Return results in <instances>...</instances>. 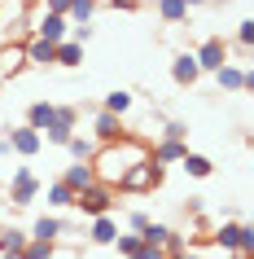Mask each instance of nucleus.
<instances>
[{"label":"nucleus","mask_w":254,"mask_h":259,"mask_svg":"<svg viewBox=\"0 0 254 259\" xmlns=\"http://www.w3.org/2000/svg\"><path fill=\"white\" fill-rule=\"evenodd\" d=\"M149 154V145L145 141H136L132 132H123L119 141H101L92 150V158H88V167H92V176L101 180V185H110V189H119V180H123V171L136 163V158H145Z\"/></svg>","instance_id":"obj_1"},{"label":"nucleus","mask_w":254,"mask_h":259,"mask_svg":"<svg viewBox=\"0 0 254 259\" xmlns=\"http://www.w3.org/2000/svg\"><path fill=\"white\" fill-rule=\"evenodd\" d=\"M162 180H167V171H162L154 158H136L127 171H123V180H119V193H136V198H145V193H154V189H162Z\"/></svg>","instance_id":"obj_2"},{"label":"nucleus","mask_w":254,"mask_h":259,"mask_svg":"<svg viewBox=\"0 0 254 259\" xmlns=\"http://www.w3.org/2000/svg\"><path fill=\"white\" fill-rule=\"evenodd\" d=\"M114 202H119V189H110V185H101V180H92L88 189H79V193H75V211H79L83 220L114 211Z\"/></svg>","instance_id":"obj_3"},{"label":"nucleus","mask_w":254,"mask_h":259,"mask_svg":"<svg viewBox=\"0 0 254 259\" xmlns=\"http://www.w3.org/2000/svg\"><path fill=\"white\" fill-rule=\"evenodd\" d=\"M75 127H79V106H53V119H48V127H44L40 137L48 145H66Z\"/></svg>","instance_id":"obj_4"},{"label":"nucleus","mask_w":254,"mask_h":259,"mask_svg":"<svg viewBox=\"0 0 254 259\" xmlns=\"http://www.w3.org/2000/svg\"><path fill=\"white\" fill-rule=\"evenodd\" d=\"M215 83H219V93H254V70L245 62H224L215 70Z\"/></svg>","instance_id":"obj_5"},{"label":"nucleus","mask_w":254,"mask_h":259,"mask_svg":"<svg viewBox=\"0 0 254 259\" xmlns=\"http://www.w3.org/2000/svg\"><path fill=\"white\" fill-rule=\"evenodd\" d=\"M40 176L31 171V167H14V180H9V202L14 206H31L35 198H40Z\"/></svg>","instance_id":"obj_6"},{"label":"nucleus","mask_w":254,"mask_h":259,"mask_svg":"<svg viewBox=\"0 0 254 259\" xmlns=\"http://www.w3.org/2000/svg\"><path fill=\"white\" fill-rule=\"evenodd\" d=\"M193 57H197L201 75H206V70L215 75V70H219V66L228 62V40H224V35H206V40H201L197 49H193Z\"/></svg>","instance_id":"obj_7"},{"label":"nucleus","mask_w":254,"mask_h":259,"mask_svg":"<svg viewBox=\"0 0 254 259\" xmlns=\"http://www.w3.org/2000/svg\"><path fill=\"white\" fill-rule=\"evenodd\" d=\"M44 150V137L35 132V127H9V154H18V158H35V154Z\"/></svg>","instance_id":"obj_8"},{"label":"nucleus","mask_w":254,"mask_h":259,"mask_svg":"<svg viewBox=\"0 0 254 259\" xmlns=\"http://www.w3.org/2000/svg\"><path fill=\"white\" fill-rule=\"evenodd\" d=\"M127 127H123V114H110V110H101L96 106L92 110V137L96 141H119Z\"/></svg>","instance_id":"obj_9"},{"label":"nucleus","mask_w":254,"mask_h":259,"mask_svg":"<svg viewBox=\"0 0 254 259\" xmlns=\"http://www.w3.org/2000/svg\"><path fill=\"white\" fill-rule=\"evenodd\" d=\"M35 35H40V40H66L70 35V18L66 14H48V9H44L40 14V22H35Z\"/></svg>","instance_id":"obj_10"},{"label":"nucleus","mask_w":254,"mask_h":259,"mask_svg":"<svg viewBox=\"0 0 254 259\" xmlns=\"http://www.w3.org/2000/svg\"><path fill=\"white\" fill-rule=\"evenodd\" d=\"M171 79L180 83V88H193V83L201 79L197 57H193V53H175V62H171Z\"/></svg>","instance_id":"obj_11"},{"label":"nucleus","mask_w":254,"mask_h":259,"mask_svg":"<svg viewBox=\"0 0 254 259\" xmlns=\"http://www.w3.org/2000/svg\"><path fill=\"white\" fill-rule=\"evenodd\" d=\"M22 66H27V40L5 44V49H0V75H5V79H14Z\"/></svg>","instance_id":"obj_12"},{"label":"nucleus","mask_w":254,"mask_h":259,"mask_svg":"<svg viewBox=\"0 0 254 259\" xmlns=\"http://www.w3.org/2000/svg\"><path fill=\"white\" fill-rule=\"evenodd\" d=\"M114 237H119V220L110 215H92V224H88V242L92 246H114Z\"/></svg>","instance_id":"obj_13"},{"label":"nucleus","mask_w":254,"mask_h":259,"mask_svg":"<svg viewBox=\"0 0 254 259\" xmlns=\"http://www.w3.org/2000/svg\"><path fill=\"white\" fill-rule=\"evenodd\" d=\"M184 150H188V141H175V137H162L154 150H149V158L158 167H171V163H180L184 158Z\"/></svg>","instance_id":"obj_14"},{"label":"nucleus","mask_w":254,"mask_h":259,"mask_svg":"<svg viewBox=\"0 0 254 259\" xmlns=\"http://www.w3.org/2000/svg\"><path fill=\"white\" fill-rule=\"evenodd\" d=\"M57 62V44L40 40V35H27V66H53Z\"/></svg>","instance_id":"obj_15"},{"label":"nucleus","mask_w":254,"mask_h":259,"mask_svg":"<svg viewBox=\"0 0 254 259\" xmlns=\"http://www.w3.org/2000/svg\"><path fill=\"white\" fill-rule=\"evenodd\" d=\"M62 180H66V185H70V189H75V193H79V189H88V185H92V167H88V158H75V163H70L66 167V171H62Z\"/></svg>","instance_id":"obj_16"},{"label":"nucleus","mask_w":254,"mask_h":259,"mask_svg":"<svg viewBox=\"0 0 254 259\" xmlns=\"http://www.w3.org/2000/svg\"><path fill=\"white\" fill-rule=\"evenodd\" d=\"M175 167H184V171H188L193 180H206V176L215 171V163H211V158H206V154H193V150H184V158H180Z\"/></svg>","instance_id":"obj_17"},{"label":"nucleus","mask_w":254,"mask_h":259,"mask_svg":"<svg viewBox=\"0 0 254 259\" xmlns=\"http://www.w3.org/2000/svg\"><path fill=\"white\" fill-rule=\"evenodd\" d=\"M57 66H83V44L79 40H57Z\"/></svg>","instance_id":"obj_18"},{"label":"nucleus","mask_w":254,"mask_h":259,"mask_svg":"<svg viewBox=\"0 0 254 259\" xmlns=\"http://www.w3.org/2000/svg\"><path fill=\"white\" fill-rule=\"evenodd\" d=\"M48 206H53V211H70V206H75V189H70L66 180H53V185H48Z\"/></svg>","instance_id":"obj_19"},{"label":"nucleus","mask_w":254,"mask_h":259,"mask_svg":"<svg viewBox=\"0 0 254 259\" xmlns=\"http://www.w3.org/2000/svg\"><path fill=\"white\" fill-rule=\"evenodd\" d=\"M158 14H162V22H171V27H180V22H188V9L184 0H158Z\"/></svg>","instance_id":"obj_20"},{"label":"nucleus","mask_w":254,"mask_h":259,"mask_svg":"<svg viewBox=\"0 0 254 259\" xmlns=\"http://www.w3.org/2000/svg\"><path fill=\"white\" fill-rule=\"evenodd\" d=\"M48 119H53V101H31V106H27V127L44 132V127H48Z\"/></svg>","instance_id":"obj_21"},{"label":"nucleus","mask_w":254,"mask_h":259,"mask_svg":"<svg viewBox=\"0 0 254 259\" xmlns=\"http://www.w3.org/2000/svg\"><path fill=\"white\" fill-rule=\"evenodd\" d=\"M31 237H40V242H57V237H62V220H57V215H40L35 224H31Z\"/></svg>","instance_id":"obj_22"},{"label":"nucleus","mask_w":254,"mask_h":259,"mask_svg":"<svg viewBox=\"0 0 254 259\" xmlns=\"http://www.w3.org/2000/svg\"><path fill=\"white\" fill-rule=\"evenodd\" d=\"M27 237H31L27 229H18V224H5V229H0V250H22V246H27Z\"/></svg>","instance_id":"obj_23"},{"label":"nucleus","mask_w":254,"mask_h":259,"mask_svg":"<svg viewBox=\"0 0 254 259\" xmlns=\"http://www.w3.org/2000/svg\"><path fill=\"white\" fill-rule=\"evenodd\" d=\"M101 110H110V114H127V110H132V93H127V88H114V93L101 101Z\"/></svg>","instance_id":"obj_24"},{"label":"nucleus","mask_w":254,"mask_h":259,"mask_svg":"<svg viewBox=\"0 0 254 259\" xmlns=\"http://www.w3.org/2000/svg\"><path fill=\"white\" fill-rule=\"evenodd\" d=\"M57 242H40V237H27V246H22V259H53Z\"/></svg>","instance_id":"obj_25"},{"label":"nucleus","mask_w":254,"mask_h":259,"mask_svg":"<svg viewBox=\"0 0 254 259\" xmlns=\"http://www.w3.org/2000/svg\"><path fill=\"white\" fill-rule=\"evenodd\" d=\"M96 5H101V0H70V9H66V18H70V22H92V14H96Z\"/></svg>","instance_id":"obj_26"},{"label":"nucleus","mask_w":254,"mask_h":259,"mask_svg":"<svg viewBox=\"0 0 254 259\" xmlns=\"http://www.w3.org/2000/svg\"><path fill=\"white\" fill-rule=\"evenodd\" d=\"M66 150H70V158H92V137H79V132H70V141H66Z\"/></svg>","instance_id":"obj_27"},{"label":"nucleus","mask_w":254,"mask_h":259,"mask_svg":"<svg viewBox=\"0 0 254 259\" xmlns=\"http://www.w3.org/2000/svg\"><path fill=\"white\" fill-rule=\"evenodd\" d=\"M114 246H119V255H127V259H136L140 255V233H119V237H114Z\"/></svg>","instance_id":"obj_28"},{"label":"nucleus","mask_w":254,"mask_h":259,"mask_svg":"<svg viewBox=\"0 0 254 259\" xmlns=\"http://www.w3.org/2000/svg\"><path fill=\"white\" fill-rule=\"evenodd\" d=\"M250 44H254V22L245 18V22H237V49H241V57H250Z\"/></svg>","instance_id":"obj_29"},{"label":"nucleus","mask_w":254,"mask_h":259,"mask_svg":"<svg viewBox=\"0 0 254 259\" xmlns=\"http://www.w3.org/2000/svg\"><path fill=\"white\" fill-rule=\"evenodd\" d=\"M136 259H167V250H162L158 242H145V237H140V255Z\"/></svg>","instance_id":"obj_30"},{"label":"nucleus","mask_w":254,"mask_h":259,"mask_svg":"<svg viewBox=\"0 0 254 259\" xmlns=\"http://www.w3.org/2000/svg\"><path fill=\"white\" fill-rule=\"evenodd\" d=\"M70 40L88 44V40H92V22H70Z\"/></svg>","instance_id":"obj_31"},{"label":"nucleus","mask_w":254,"mask_h":259,"mask_svg":"<svg viewBox=\"0 0 254 259\" xmlns=\"http://www.w3.org/2000/svg\"><path fill=\"white\" fill-rule=\"evenodd\" d=\"M145 224H149V211H127V229L132 233H140Z\"/></svg>","instance_id":"obj_32"},{"label":"nucleus","mask_w":254,"mask_h":259,"mask_svg":"<svg viewBox=\"0 0 254 259\" xmlns=\"http://www.w3.org/2000/svg\"><path fill=\"white\" fill-rule=\"evenodd\" d=\"M162 137H175V141H188V123H167Z\"/></svg>","instance_id":"obj_33"},{"label":"nucleus","mask_w":254,"mask_h":259,"mask_svg":"<svg viewBox=\"0 0 254 259\" xmlns=\"http://www.w3.org/2000/svg\"><path fill=\"white\" fill-rule=\"evenodd\" d=\"M101 5H114V9H123V14H136L145 0H101Z\"/></svg>","instance_id":"obj_34"},{"label":"nucleus","mask_w":254,"mask_h":259,"mask_svg":"<svg viewBox=\"0 0 254 259\" xmlns=\"http://www.w3.org/2000/svg\"><path fill=\"white\" fill-rule=\"evenodd\" d=\"M44 9H48V14H66L70 0H44Z\"/></svg>","instance_id":"obj_35"},{"label":"nucleus","mask_w":254,"mask_h":259,"mask_svg":"<svg viewBox=\"0 0 254 259\" xmlns=\"http://www.w3.org/2000/svg\"><path fill=\"white\" fill-rule=\"evenodd\" d=\"M167 259H197V255H193V250L184 246V250H167Z\"/></svg>","instance_id":"obj_36"},{"label":"nucleus","mask_w":254,"mask_h":259,"mask_svg":"<svg viewBox=\"0 0 254 259\" xmlns=\"http://www.w3.org/2000/svg\"><path fill=\"white\" fill-rule=\"evenodd\" d=\"M0 259H22V250H0Z\"/></svg>","instance_id":"obj_37"},{"label":"nucleus","mask_w":254,"mask_h":259,"mask_svg":"<svg viewBox=\"0 0 254 259\" xmlns=\"http://www.w3.org/2000/svg\"><path fill=\"white\" fill-rule=\"evenodd\" d=\"M184 5H188V9H197V5H206V0H184Z\"/></svg>","instance_id":"obj_38"},{"label":"nucleus","mask_w":254,"mask_h":259,"mask_svg":"<svg viewBox=\"0 0 254 259\" xmlns=\"http://www.w3.org/2000/svg\"><path fill=\"white\" fill-rule=\"evenodd\" d=\"M215 5H232V0H215Z\"/></svg>","instance_id":"obj_39"},{"label":"nucleus","mask_w":254,"mask_h":259,"mask_svg":"<svg viewBox=\"0 0 254 259\" xmlns=\"http://www.w3.org/2000/svg\"><path fill=\"white\" fill-rule=\"evenodd\" d=\"M0 18H5V9H0Z\"/></svg>","instance_id":"obj_40"}]
</instances>
